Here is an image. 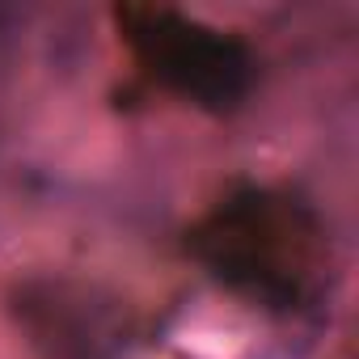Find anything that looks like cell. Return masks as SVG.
I'll return each mask as SVG.
<instances>
[{"instance_id": "1", "label": "cell", "mask_w": 359, "mask_h": 359, "mask_svg": "<svg viewBox=\"0 0 359 359\" xmlns=\"http://www.w3.org/2000/svg\"><path fill=\"white\" fill-rule=\"evenodd\" d=\"M191 258L229 292L275 313L309 309L330 275V233L321 216L279 187H233L191 229Z\"/></svg>"}, {"instance_id": "2", "label": "cell", "mask_w": 359, "mask_h": 359, "mask_svg": "<svg viewBox=\"0 0 359 359\" xmlns=\"http://www.w3.org/2000/svg\"><path fill=\"white\" fill-rule=\"evenodd\" d=\"M114 26L135 68L177 102L203 110H233L254 89V51L220 26H208L165 5L114 9Z\"/></svg>"}]
</instances>
